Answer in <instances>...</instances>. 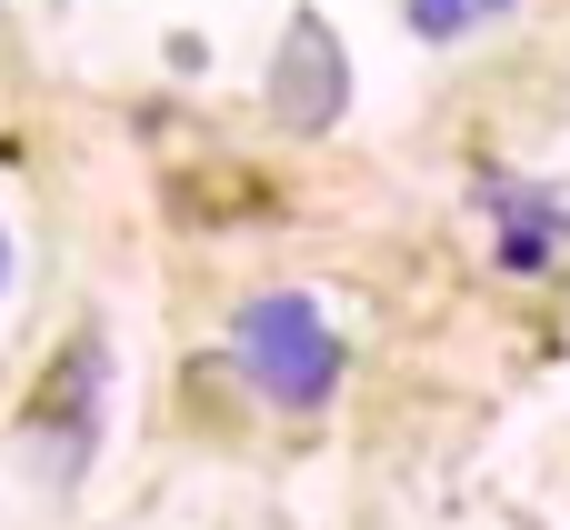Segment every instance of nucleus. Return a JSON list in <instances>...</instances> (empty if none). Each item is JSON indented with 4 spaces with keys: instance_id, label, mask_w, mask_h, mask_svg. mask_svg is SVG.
Instances as JSON below:
<instances>
[{
    "instance_id": "1",
    "label": "nucleus",
    "mask_w": 570,
    "mask_h": 530,
    "mask_svg": "<svg viewBox=\"0 0 570 530\" xmlns=\"http://www.w3.org/2000/svg\"><path fill=\"white\" fill-rule=\"evenodd\" d=\"M230 361H240V371H250V391H261V401H281V411H321V401L341 391V371H351L341 331H331V321H321V301H301V291L250 301V311L230 321Z\"/></svg>"
},
{
    "instance_id": "2",
    "label": "nucleus",
    "mask_w": 570,
    "mask_h": 530,
    "mask_svg": "<svg viewBox=\"0 0 570 530\" xmlns=\"http://www.w3.org/2000/svg\"><path fill=\"white\" fill-rule=\"evenodd\" d=\"M271 110H281V130H301V140L341 130V110H351V60H341V40H331L321 10L291 20V40H281V60H271Z\"/></svg>"
},
{
    "instance_id": "3",
    "label": "nucleus",
    "mask_w": 570,
    "mask_h": 530,
    "mask_svg": "<svg viewBox=\"0 0 570 530\" xmlns=\"http://www.w3.org/2000/svg\"><path fill=\"white\" fill-rule=\"evenodd\" d=\"M491 220H501V241H491V251H501V271H521V281H531V271H551V261L570 251V200H561V190L491 180Z\"/></svg>"
},
{
    "instance_id": "4",
    "label": "nucleus",
    "mask_w": 570,
    "mask_h": 530,
    "mask_svg": "<svg viewBox=\"0 0 570 530\" xmlns=\"http://www.w3.org/2000/svg\"><path fill=\"white\" fill-rule=\"evenodd\" d=\"M491 10H511V0H411V30H421V40H461V30L491 20Z\"/></svg>"
},
{
    "instance_id": "5",
    "label": "nucleus",
    "mask_w": 570,
    "mask_h": 530,
    "mask_svg": "<svg viewBox=\"0 0 570 530\" xmlns=\"http://www.w3.org/2000/svg\"><path fill=\"white\" fill-rule=\"evenodd\" d=\"M0 271H10V251H0Z\"/></svg>"
}]
</instances>
